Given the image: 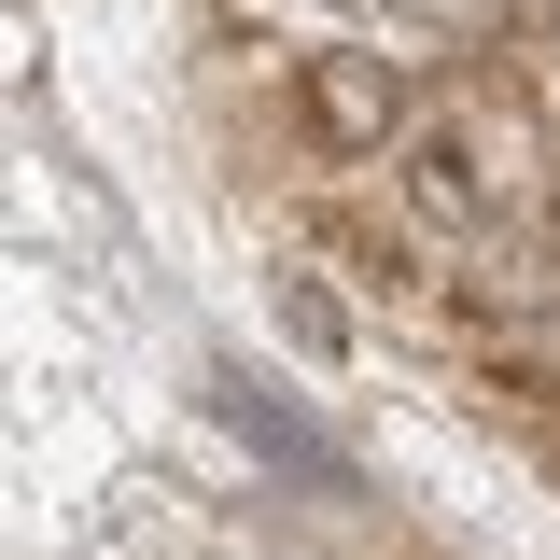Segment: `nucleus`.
Returning a JSON list of instances; mask_svg holds the SVG:
<instances>
[{
	"instance_id": "f257e3e1",
	"label": "nucleus",
	"mask_w": 560,
	"mask_h": 560,
	"mask_svg": "<svg viewBox=\"0 0 560 560\" xmlns=\"http://www.w3.org/2000/svg\"><path fill=\"white\" fill-rule=\"evenodd\" d=\"M294 127L323 140V154H350V168H393L407 154V57H364V43H337V57H294Z\"/></svg>"
}]
</instances>
